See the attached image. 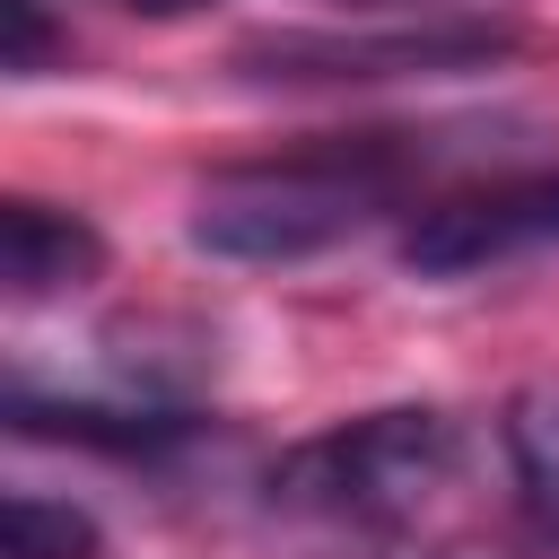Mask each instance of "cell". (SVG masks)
Here are the masks:
<instances>
[{
    "label": "cell",
    "mask_w": 559,
    "mask_h": 559,
    "mask_svg": "<svg viewBox=\"0 0 559 559\" xmlns=\"http://www.w3.org/2000/svg\"><path fill=\"white\" fill-rule=\"evenodd\" d=\"M454 472H463V428L437 402H384V411L297 437L262 472V507L297 533H323L349 550H393Z\"/></svg>",
    "instance_id": "cell-1"
},
{
    "label": "cell",
    "mask_w": 559,
    "mask_h": 559,
    "mask_svg": "<svg viewBox=\"0 0 559 559\" xmlns=\"http://www.w3.org/2000/svg\"><path fill=\"white\" fill-rule=\"evenodd\" d=\"M411 166L384 140L358 148H306L271 166H227L192 192V245L210 262H314L376 218H393Z\"/></svg>",
    "instance_id": "cell-2"
},
{
    "label": "cell",
    "mask_w": 559,
    "mask_h": 559,
    "mask_svg": "<svg viewBox=\"0 0 559 559\" xmlns=\"http://www.w3.org/2000/svg\"><path fill=\"white\" fill-rule=\"evenodd\" d=\"M515 52V26H489V17H437V26H393V35H341V26H314V35H253L236 52L245 79L262 87H376V79H445V70H489Z\"/></svg>",
    "instance_id": "cell-3"
},
{
    "label": "cell",
    "mask_w": 559,
    "mask_h": 559,
    "mask_svg": "<svg viewBox=\"0 0 559 559\" xmlns=\"http://www.w3.org/2000/svg\"><path fill=\"white\" fill-rule=\"evenodd\" d=\"M393 253L419 280H489V271H515V262H559V166L411 210Z\"/></svg>",
    "instance_id": "cell-4"
},
{
    "label": "cell",
    "mask_w": 559,
    "mask_h": 559,
    "mask_svg": "<svg viewBox=\"0 0 559 559\" xmlns=\"http://www.w3.org/2000/svg\"><path fill=\"white\" fill-rule=\"evenodd\" d=\"M9 428L17 437H52V445H87L114 463H166L183 454L210 419L157 384H114V393H44L35 376H9Z\"/></svg>",
    "instance_id": "cell-5"
},
{
    "label": "cell",
    "mask_w": 559,
    "mask_h": 559,
    "mask_svg": "<svg viewBox=\"0 0 559 559\" xmlns=\"http://www.w3.org/2000/svg\"><path fill=\"white\" fill-rule=\"evenodd\" d=\"M96 271H105V236H96L87 210L35 201V192L0 201V280H9V306H44L61 288H87Z\"/></svg>",
    "instance_id": "cell-6"
},
{
    "label": "cell",
    "mask_w": 559,
    "mask_h": 559,
    "mask_svg": "<svg viewBox=\"0 0 559 559\" xmlns=\"http://www.w3.org/2000/svg\"><path fill=\"white\" fill-rule=\"evenodd\" d=\"M498 445H507V480H515V515L542 550H559V384H524L498 411Z\"/></svg>",
    "instance_id": "cell-7"
},
{
    "label": "cell",
    "mask_w": 559,
    "mask_h": 559,
    "mask_svg": "<svg viewBox=\"0 0 559 559\" xmlns=\"http://www.w3.org/2000/svg\"><path fill=\"white\" fill-rule=\"evenodd\" d=\"M0 533H9V559H96L105 550L96 515L70 507V498H44V489H9Z\"/></svg>",
    "instance_id": "cell-8"
},
{
    "label": "cell",
    "mask_w": 559,
    "mask_h": 559,
    "mask_svg": "<svg viewBox=\"0 0 559 559\" xmlns=\"http://www.w3.org/2000/svg\"><path fill=\"white\" fill-rule=\"evenodd\" d=\"M61 52H70V35H52L44 0H0V70L9 79H44Z\"/></svg>",
    "instance_id": "cell-9"
},
{
    "label": "cell",
    "mask_w": 559,
    "mask_h": 559,
    "mask_svg": "<svg viewBox=\"0 0 559 559\" xmlns=\"http://www.w3.org/2000/svg\"><path fill=\"white\" fill-rule=\"evenodd\" d=\"M105 9H131V17H192V9H210V0H105Z\"/></svg>",
    "instance_id": "cell-10"
},
{
    "label": "cell",
    "mask_w": 559,
    "mask_h": 559,
    "mask_svg": "<svg viewBox=\"0 0 559 559\" xmlns=\"http://www.w3.org/2000/svg\"><path fill=\"white\" fill-rule=\"evenodd\" d=\"M437 559H489V550H437Z\"/></svg>",
    "instance_id": "cell-11"
}]
</instances>
